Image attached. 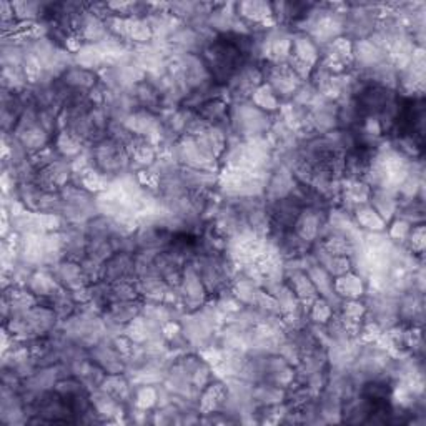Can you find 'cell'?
<instances>
[{"label": "cell", "mask_w": 426, "mask_h": 426, "mask_svg": "<svg viewBox=\"0 0 426 426\" xmlns=\"http://www.w3.org/2000/svg\"><path fill=\"white\" fill-rule=\"evenodd\" d=\"M333 288L340 298L358 300L360 295L363 293V278H360L355 271H348V273L333 280Z\"/></svg>", "instance_id": "cell-1"}, {"label": "cell", "mask_w": 426, "mask_h": 426, "mask_svg": "<svg viewBox=\"0 0 426 426\" xmlns=\"http://www.w3.org/2000/svg\"><path fill=\"white\" fill-rule=\"evenodd\" d=\"M355 213H356L355 224L358 226H361V228L368 230V232H385V230H387V224L376 215L375 210L368 205V203L355 208Z\"/></svg>", "instance_id": "cell-2"}]
</instances>
